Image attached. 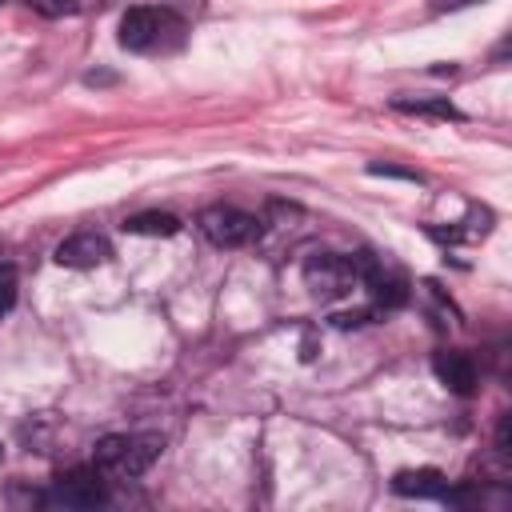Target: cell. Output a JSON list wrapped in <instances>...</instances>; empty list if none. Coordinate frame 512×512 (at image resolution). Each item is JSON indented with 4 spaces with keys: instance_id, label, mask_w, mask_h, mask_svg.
<instances>
[{
    "instance_id": "obj_1",
    "label": "cell",
    "mask_w": 512,
    "mask_h": 512,
    "mask_svg": "<svg viewBox=\"0 0 512 512\" xmlns=\"http://www.w3.org/2000/svg\"><path fill=\"white\" fill-rule=\"evenodd\" d=\"M164 452V436L156 432H132V436H104L96 444V468L100 476H116V480H132V476H144L156 456Z\"/></svg>"
},
{
    "instance_id": "obj_2",
    "label": "cell",
    "mask_w": 512,
    "mask_h": 512,
    "mask_svg": "<svg viewBox=\"0 0 512 512\" xmlns=\"http://www.w3.org/2000/svg\"><path fill=\"white\" fill-rule=\"evenodd\" d=\"M180 32H184V24H180L176 12L140 4V8H128V12L120 16V36H116V40H120V48H128V52H160V48L176 44Z\"/></svg>"
},
{
    "instance_id": "obj_3",
    "label": "cell",
    "mask_w": 512,
    "mask_h": 512,
    "mask_svg": "<svg viewBox=\"0 0 512 512\" xmlns=\"http://www.w3.org/2000/svg\"><path fill=\"white\" fill-rule=\"evenodd\" d=\"M304 284L316 300H340L348 296L360 280H356V264L352 256H340V252H316L304 260Z\"/></svg>"
},
{
    "instance_id": "obj_4",
    "label": "cell",
    "mask_w": 512,
    "mask_h": 512,
    "mask_svg": "<svg viewBox=\"0 0 512 512\" xmlns=\"http://www.w3.org/2000/svg\"><path fill=\"white\" fill-rule=\"evenodd\" d=\"M40 500L52 504V508H76V512H84V508H100L108 500V488L100 480V468L92 464V468H72L64 476H56L52 488Z\"/></svg>"
},
{
    "instance_id": "obj_5",
    "label": "cell",
    "mask_w": 512,
    "mask_h": 512,
    "mask_svg": "<svg viewBox=\"0 0 512 512\" xmlns=\"http://www.w3.org/2000/svg\"><path fill=\"white\" fill-rule=\"evenodd\" d=\"M196 224H200L204 240L216 244V248H240V244H248V240L260 232V220L248 216V212H240V208H232V204H212V208H204Z\"/></svg>"
},
{
    "instance_id": "obj_6",
    "label": "cell",
    "mask_w": 512,
    "mask_h": 512,
    "mask_svg": "<svg viewBox=\"0 0 512 512\" xmlns=\"http://www.w3.org/2000/svg\"><path fill=\"white\" fill-rule=\"evenodd\" d=\"M352 264H356V280L372 292V300H376L380 308H400V304L408 300V280H404L396 268L380 264L372 252L352 256Z\"/></svg>"
},
{
    "instance_id": "obj_7",
    "label": "cell",
    "mask_w": 512,
    "mask_h": 512,
    "mask_svg": "<svg viewBox=\"0 0 512 512\" xmlns=\"http://www.w3.org/2000/svg\"><path fill=\"white\" fill-rule=\"evenodd\" d=\"M108 256H112V244L100 232H76V236L60 240V248H56V264H64V268H96Z\"/></svg>"
},
{
    "instance_id": "obj_8",
    "label": "cell",
    "mask_w": 512,
    "mask_h": 512,
    "mask_svg": "<svg viewBox=\"0 0 512 512\" xmlns=\"http://www.w3.org/2000/svg\"><path fill=\"white\" fill-rule=\"evenodd\" d=\"M432 372L440 376V384L456 396H468L476 388V364L464 356V352H436L432 360Z\"/></svg>"
},
{
    "instance_id": "obj_9",
    "label": "cell",
    "mask_w": 512,
    "mask_h": 512,
    "mask_svg": "<svg viewBox=\"0 0 512 512\" xmlns=\"http://www.w3.org/2000/svg\"><path fill=\"white\" fill-rule=\"evenodd\" d=\"M392 492L396 496H416V500H432V496L440 500L448 492V480L436 468H404V472L392 476Z\"/></svg>"
},
{
    "instance_id": "obj_10",
    "label": "cell",
    "mask_w": 512,
    "mask_h": 512,
    "mask_svg": "<svg viewBox=\"0 0 512 512\" xmlns=\"http://www.w3.org/2000/svg\"><path fill=\"white\" fill-rule=\"evenodd\" d=\"M124 232H132V236H176L180 220L172 212H136V216L124 220Z\"/></svg>"
},
{
    "instance_id": "obj_11",
    "label": "cell",
    "mask_w": 512,
    "mask_h": 512,
    "mask_svg": "<svg viewBox=\"0 0 512 512\" xmlns=\"http://www.w3.org/2000/svg\"><path fill=\"white\" fill-rule=\"evenodd\" d=\"M400 112H416V116H440V120H456L460 112L448 100H396Z\"/></svg>"
},
{
    "instance_id": "obj_12",
    "label": "cell",
    "mask_w": 512,
    "mask_h": 512,
    "mask_svg": "<svg viewBox=\"0 0 512 512\" xmlns=\"http://www.w3.org/2000/svg\"><path fill=\"white\" fill-rule=\"evenodd\" d=\"M28 8L40 12V16H48V20H56V16H76L80 12V0H28Z\"/></svg>"
},
{
    "instance_id": "obj_13",
    "label": "cell",
    "mask_w": 512,
    "mask_h": 512,
    "mask_svg": "<svg viewBox=\"0 0 512 512\" xmlns=\"http://www.w3.org/2000/svg\"><path fill=\"white\" fill-rule=\"evenodd\" d=\"M12 304H16V268L0 260V316H8Z\"/></svg>"
},
{
    "instance_id": "obj_14",
    "label": "cell",
    "mask_w": 512,
    "mask_h": 512,
    "mask_svg": "<svg viewBox=\"0 0 512 512\" xmlns=\"http://www.w3.org/2000/svg\"><path fill=\"white\" fill-rule=\"evenodd\" d=\"M368 172H372V176H400V180H420L416 172H408V168H392V164H368Z\"/></svg>"
},
{
    "instance_id": "obj_15",
    "label": "cell",
    "mask_w": 512,
    "mask_h": 512,
    "mask_svg": "<svg viewBox=\"0 0 512 512\" xmlns=\"http://www.w3.org/2000/svg\"><path fill=\"white\" fill-rule=\"evenodd\" d=\"M364 320H368V312H340V316H332L336 328H356V324H364Z\"/></svg>"
},
{
    "instance_id": "obj_16",
    "label": "cell",
    "mask_w": 512,
    "mask_h": 512,
    "mask_svg": "<svg viewBox=\"0 0 512 512\" xmlns=\"http://www.w3.org/2000/svg\"><path fill=\"white\" fill-rule=\"evenodd\" d=\"M508 436H512V416H500V428H496V448L508 452Z\"/></svg>"
},
{
    "instance_id": "obj_17",
    "label": "cell",
    "mask_w": 512,
    "mask_h": 512,
    "mask_svg": "<svg viewBox=\"0 0 512 512\" xmlns=\"http://www.w3.org/2000/svg\"><path fill=\"white\" fill-rule=\"evenodd\" d=\"M460 4H472V0H432L436 12H440V8H460Z\"/></svg>"
},
{
    "instance_id": "obj_18",
    "label": "cell",
    "mask_w": 512,
    "mask_h": 512,
    "mask_svg": "<svg viewBox=\"0 0 512 512\" xmlns=\"http://www.w3.org/2000/svg\"><path fill=\"white\" fill-rule=\"evenodd\" d=\"M0 460H4V444H0Z\"/></svg>"
},
{
    "instance_id": "obj_19",
    "label": "cell",
    "mask_w": 512,
    "mask_h": 512,
    "mask_svg": "<svg viewBox=\"0 0 512 512\" xmlns=\"http://www.w3.org/2000/svg\"><path fill=\"white\" fill-rule=\"evenodd\" d=\"M0 4H4V0H0Z\"/></svg>"
}]
</instances>
